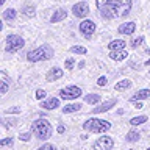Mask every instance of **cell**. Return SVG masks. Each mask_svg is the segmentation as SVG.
<instances>
[{"mask_svg": "<svg viewBox=\"0 0 150 150\" xmlns=\"http://www.w3.org/2000/svg\"><path fill=\"white\" fill-rule=\"evenodd\" d=\"M96 3L105 19L124 17L131 9V0H96Z\"/></svg>", "mask_w": 150, "mask_h": 150, "instance_id": "obj_1", "label": "cell"}, {"mask_svg": "<svg viewBox=\"0 0 150 150\" xmlns=\"http://www.w3.org/2000/svg\"><path fill=\"white\" fill-rule=\"evenodd\" d=\"M53 56V50H52L50 45H41L38 49L28 52L27 55V59L30 63H38V61H47Z\"/></svg>", "mask_w": 150, "mask_h": 150, "instance_id": "obj_2", "label": "cell"}, {"mask_svg": "<svg viewBox=\"0 0 150 150\" xmlns=\"http://www.w3.org/2000/svg\"><path fill=\"white\" fill-rule=\"evenodd\" d=\"M31 130H33V133H35V136L38 139H47V138H50V134H52V125H50V122L45 120V119L35 120L31 125Z\"/></svg>", "mask_w": 150, "mask_h": 150, "instance_id": "obj_3", "label": "cell"}, {"mask_svg": "<svg viewBox=\"0 0 150 150\" xmlns=\"http://www.w3.org/2000/svg\"><path fill=\"white\" fill-rule=\"evenodd\" d=\"M84 130L92 131V133H103V131H108L111 128V124L108 120H100V119H89L84 122L83 125Z\"/></svg>", "mask_w": 150, "mask_h": 150, "instance_id": "obj_4", "label": "cell"}, {"mask_svg": "<svg viewBox=\"0 0 150 150\" xmlns=\"http://www.w3.org/2000/svg\"><path fill=\"white\" fill-rule=\"evenodd\" d=\"M23 45H25V41L21 36L11 35L6 38V52H16L19 49H22Z\"/></svg>", "mask_w": 150, "mask_h": 150, "instance_id": "obj_5", "label": "cell"}, {"mask_svg": "<svg viewBox=\"0 0 150 150\" xmlns=\"http://www.w3.org/2000/svg\"><path fill=\"white\" fill-rule=\"evenodd\" d=\"M80 96H81V89L78 86H67L59 91V97L63 100H74V98H77Z\"/></svg>", "mask_w": 150, "mask_h": 150, "instance_id": "obj_6", "label": "cell"}, {"mask_svg": "<svg viewBox=\"0 0 150 150\" xmlns=\"http://www.w3.org/2000/svg\"><path fill=\"white\" fill-rule=\"evenodd\" d=\"M114 142H112V138L110 136H102V138H98L96 141V144H94V150H111Z\"/></svg>", "mask_w": 150, "mask_h": 150, "instance_id": "obj_7", "label": "cell"}, {"mask_svg": "<svg viewBox=\"0 0 150 150\" xmlns=\"http://www.w3.org/2000/svg\"><path fill=\"white\" fill-rule=\"evenodd\" d=\"M72 13L75 17H84L89 13V5L86 2H78L72 6Z\"/></svg>", "mask_w": 150, "mask_h": 150, "instance_id": "obj_8", "label": "cell"}, {"mask_svg": "<svg viewBox=\"0 0 150 150\" xmlns=\"http://www.w3.org/2000/svg\"><path fill=\"white\" fill-rule=\"evenodd\" d=\"M80 31H81L83 36H86V39L89 36H92V33L96 31V23L92 21H83L80 23Z\"/></svg>", "mask_w": 150, "mask_h": 150, "instance_id": "obj_9", "label": "cell"}, {"mask_svg": "<svg viewBox=\"0 0 150 150\" xmlns=\"http://www.w3.org/2000/svg\"><path fill=\"white\" fill-rule=\"evenodd\" d=\"M136 30V23L134 22H125L119 27V33L120 35H131Z\"/></svg>", "mask_w": 150, "mask_h": 150, "instance_id": "obj_10", "label": "cell"}, {"mask_svg": "<svg viewBox=\"0 0 150 150\" xmlns=\"http://www.w3.org/2000/svg\"><path fill=\"white\" fill-rule=\"evenodd\" d=\"M116 105V100L112 98V100H108V102H105V103H102V105H98L97 108H94V111L92 112H105V111H108V110H111L112 106Z\"/></svg>", "mask_w": 150, "mask_h": 150, "instance_id": "obj_11", "label": "cell"}, {"mask_svg": "<svg viewBox=\"0 0 150 150\" xmlns=\"http://www.w3.org/2000/svg\"><path fill=\"white\" fill-rule=\"evenodd\" d=\"M127 56H128V52L124 50V49H120V50H112L111 53H110V58L114 59V61H122V59H125Z\"/></svg>", "mask_w": 150, "mask_h": 150, "instance_id": "obj_12", "label": "cell"}, {"mask_svg": "<svg viewBox=\"0 0 150 150\" xmlns=\"http://www.w3.org/2000/svg\"><path fill=\"white\" fill-rule=\"evenodd\" d=\"M41 106L45 108V110H56V108L59 106V100H58V98H55V97H52L50 100H44V102H42Z\"/></svg>", "mask_w": 150, "mask_h": 150, "instance_id": "obj_13", "label": "cell"}, {"mask_svg": "<svg viewBox=\"0 0 150 150\" xmlns=\"http://www.w3.org/2000/svg\"><path fill=\"white\" fill-rule=\"evenodd\" d=\"M61 77H63V70L59 67H53V69H50L49 75H47V81H55V80H58Z\"/></svg>", "mask_w": 150, "mask_h": 150, "instance_id": "obj_14", "label": "cell"}, {"mask_svg": "<svg viewBox=\"0 0 150 150\" xmlns=\"http://www.w3.org/2000/svg\"><path fill=\"white\" fill-rule=\"evenodd\" d=\"M150 97V89H141L134 94L133 97L130 98V102H136V100H144V98H149Z\"/></svg>", "mask_w": 150, "mask_h": 150, "instance_id": "obj_15", "label": "cell"}, {"mask_svg": "<svg viewBox=\"0 0 150 150\" xmlns=\"http://www.w3.org/2000/svg\"><path fill=\"white\" fill-rule=\"evenodd\" d=\"M66 16H67V13H66V9H56L55 14L50 17V22L55 23V22H59L63 21V19H66Z\"/></svg>", "mask_w": 150, "mask_h": 150, "instance_id": "obj_16", "label": "cell"}, {"mask_svg": "<svg viewBox=\"0 0 150 150\" xmlns=\"http://www.w3.org/2000/svg\"><path fill=\"white\" fill-rule=\"evenodd\" d=\"M130 86H131V81H130V80H122V81L116 83L114 89H116V91H125V89H128Z\"/></svg>", "mask_w": 150, "mask_h": 150, "instance_id": "obj_17", "label": "cell"}, {"mask_svg": "<svg viewBox=\"0 0 150 150\" xmlns=\"http://www.w3.org/2000/svg\"><path fill=\"white\" fill-rule=\"evenodd\" d=\"M3 19H5V21H9V22H13L14 19H16V9H13V8H9V9H5V13H3Z\"/></svg>", "mask_w": 150, "mask_h": 150, "instance_id": "obj_18", "label": "cell"}, {"mask_svg": "<svg viewBox=\"0 0 150 150\" xmlns=\"http://www.w3.org/2000/svg\"><path fill=\"white\" fill-rule=\"evenodd\" d=\"M110 50H120V49H125V41H112L110 42Z\"/></svg>", "mask_w": 150, "mask_h": 150, "instance_id": "obj_19", "label": "cell"}, {"mask_svg": "<svg viewBox=\"0 0 150 150\" xmlns=\"http://www.w3.org/2000/svg\"><path fill=\"white\" fill-rule=\"evenodd\" d=\"M84 102L91 103V105H96V103L100 102V96H97V94H88V96L84 97Z\"/></svg>", "mask_w": 150, "mask_h": 150, "instance_id": "obj_20", "label": "cell"}, {"mask_svg": "<svg viewBox=\"0 0 150 150\" xmlns=\"http://www.w3.org/2000/svg\"><path fill=\"white\" fill-rule=\"evenodd\" d=\"M80 108H81V105H80V103H72V105L64 106V108H63V112H75V111H78Z\"/></svg>", "mask_w": 150, "mask_h": 150, "instance_id": "obj_21", "label": "cell"}, {"mask_svg": "<svg viewBox=\"0 0 150 150\" xmlns=\"http://www.w3.org/2000/svg\"><path fill=\"white\" fill-rule=\"evenodd\" d=\"M125 138H127V141H128V142H136V141L141 138V134L138 133V131H130V133H127Z\"/></svg>", "mask_w": 150, "mask_h": 150, "instance_id": "obj_22", "label": "cell"}, {"mask_svg": "<svg viewBox=\"0 0 150 150\" xmlns=\"http://www.w3.org/2000/svg\"><path fill=\"white\" fill-rule=\"evenodd\" d=\"M147 120V117L145 116H139V117H133V119L130 120L131 125H139V124H144V122Z\"/></svg>", "mask_w": 150, "mask_h": 150, "instance_id": "obj_23", "label": "cell"}, {"mask_svg": "<svg viewBox=\"0 0 150 150\" xmlns=\"http://www.w3.org/2000/svg\"><path fill=\"white\" fill-rule=\"evenodd\" d=\"M70 52H74V53H80V55H84L88 50L84 49L83 45H74L72 49H70Z\"/></svg>", "mask_w": 150, "mask_h": 150, "instance_id": "obj_24", "label": "cell"}, {"mask_svg": "<svg viewBox=\"0 0 150 150\" xmlns=\"http://www.w3.org/2000/svg\"><path fill=\"white\" fill-rule=\"evenodd\" d=\"M144 42V38L142 36H139V38H134L133 41H131V47H133V49H136V47L138 45H141Z\"/></svg>", "mask_w": 150, "mask_h": 150, "instance_id": "obj_25", "label": "cell"}, {"mask_svg": "<svg viewBox=\"0 0 150 150\" xmlns=\"http://www.w3.org/2000/svg\"><path fill=\"white\" fill-rule=\"evenodd\" d=\"M23 9V14H27V16H35V8H33V6H28V5H27V6H23L22 8Z\"/></svg>", "mask_w": 150, "mask_h": 150, "instance_id": "obj_26", "label": "cell"}, {"mask_svg": "<svg viewBox=\"0 0 150 150\" xmlns=\"http://www.w3.org/2000/svg\"><path fill=\"white\" fill-rule=\"evenodd\" d=\"M74 64H75V61L72 59V58H67L66 59V69H74Z\"/></svg>", "mask_w": 150, "mask_h": 150, "instance_id": "obj_27", "label": "cell"}, {"mask_svg": "<svg viewBox=\"0 0 150 150\" xmlns=\"http://www.w3.org/2000/svg\"><path fill=\"white\" fill-rule=\"evenodd\" d=\"M9 144H13V138H5V139H2L0 141V145H9Z\"/></svg>", "mask_w": 150, "mask_h": 150, "instance_id": "obj_28", "label": "cell"}, {"mask_svg": "<svg viewBox=\"0 0 150 150\" xmlns=\"http://www.w3.org/2000/svg\"><path fill=\"white\" fill-rule=\"evenodd\" d=\"M38 150H56V149H55V145H52V144H44L42 147H39Z\"/></svg>", "mask_w": 150, "mask_h": 150, "instance_id": "obj_29", "label": "cell"}, {"mask_svg": "<svg viewBox=\"0 0 150 150\" xmlns=\"http://www.w3.org/2000/svg\"><path fill=\"white\" fill-rule=\"evenodd\" d=\"M2 122H3V124L6 125V127H13V125H16V124H17L16 120H11V119H3Z\"/></svg>", "mask_w": 150, "mask_h": 150, "instance_id": "obj_30", "label": "cell"}, {"mask_svg": "<svg viewBox=\"0 0 150 150\" xmlns=\"http://www.w3.org/2000/svg\"><path fill=\"white\" fill-rule=\"evenodd\" d=\"M6 91H8V84H6V81H2V84H0V92L5 94Z\"/></svg>", "mask_w": 150, "mask_h": 150, "instance_id": "obj_31", "label": "cell"}, {"mask_svg": "<svg viewBox=\"0 0 150 150\" xmlns=\"http://www.w3.org/2000/svg\"><path fill=\"white\" fill-rule=\"evenodd\" d=\"M45 97V91H42V89H39V91H36V98H44Z\"/></svg>", "mask_w": 150, "mask_h": 150, "instance_id": "obj_32", "label": "cell"}, {"mask_svg": "<svg viewBox=\"0 0 150 150\" xmlns=\"http://www.w3.org/2000/svg\"><path fill=\"white\" fill-rule=\"evenodd\" d=\"M30 133H21V136H19V138H21V141H30Z\"/></svg>", "mask_w": 150, "mask_h": 150, "instance_id": "obj_33", "label": "cell"}, {"mask_svg": "<svg viewBox=\"0 0 150 150\" xmlns=\"http://www.w3.org/2000/svg\"><path fill=\"white\" fill-rule=\"evenodd\" d=\"M97 84H98V86H105V84H106V77H100L97 80Z\"/></svg>", "mask_w": 150, "mask_h": 150, "instance_id": "obj_34", "label": "cell"}, {"mask_svg": "<svg viewBox=\"0 0 150 150\" xmlns=\"http://www.w3.org/2000/svg\"><path fill=\"white\" fill-rule=\"evenodd\" d=\"M19 111H21L19 108H13V110H9V112H11V114H17Z\"/></svg>", "mask_w": 150, "mask_h": 150, "instance_id": "obj_35", "label": "cell"}, {"mask_svg": "<svg viewBox=\"0 0 150 150\" xmlns=\"http://www.w3.org/2000/svg\"><path fill=\"white\" fill-rule=\"evenodd\" d=\"M64 131H66L64 125H59V127H58V133H64Z\"/></svg>", "mask_w": 150, "mask_h": 150, "instance_id": "obj_36", "label": "cell"}, {"mask_svg": "<svg viewBox=\"0 0 150 150\" xmlns=\"http://www.w3.org/2000/svg\"><path fill=\"white\" fill-rule=\"evenodd\" d=\"M145 64H147V66H150V59H149V61H145Z\"/></svg>", "mask_w": 150, "mask_h": 150, "instance_id": "obj_37", "label": "cell"}, {"mask_svg": "<svg viewBox=\"0 0 150 150\" xmlns=\"http://www.w3.org/2000/svg\"><path fill=\"white\" fill-rule=\"evenodd\" d=\"M147 150H150V149H147Z\"/></svg>", "mask_w": 150, "mask_h": 150, "instance_id": "obj_38", "label": "cell"}]
</instances>
